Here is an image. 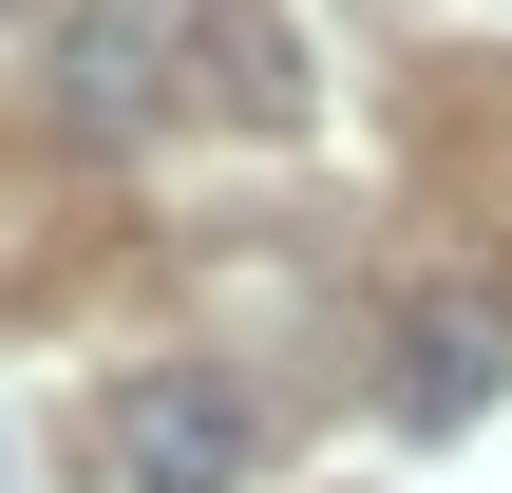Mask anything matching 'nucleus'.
<instances>
[{"label":"nucleus","mask_w":512,"mask_h":493,"mask_svg":"<svg viewBox=\"0 0 512 493\" xmlns=\"http://www.w3.org/2000/svg\"><path fill=\"white\" fill-rule=\"evenodd\" d=\"M0 19H19V0H0Z\"/></svg>","instance_id":"obj_5"},{"label":"nucleus","mask_w":512,"mask_h":493,"mask_svg":"<svg viewBox=\"0 0 512 493\" xmlns=\"http://www.w3.org/2000/svg\"><path fill=\"white\" fill-rule=\"evenodd\" d=\"M190 57H209V95H228L247 133L304 114V38H285V0H190Z\"/></svg>","instance_id":"obj_4"},{"label":"nucleus","mask_w":512,"mask_h":493,"mask_svg":"<svg viewBox=\"0 0 512 493\" xmlns=\"http://www.w3.org/2000/svg\"><path fill=\"white\" fill-rule=\"evenodd\" d=\"M494 380H512L494 285H418V304H399V342H380V399H399V437H456V418H494Z\"/></svg>","instance_id":"obj_3"},{"label":"nucleus","mask_w":512,"mask_h":493,"mask_svg":"<svg viewBox=\"0 0 512 493\" xmlns=\"http://www.w3.org/2000/svg\"><path fill=\"white\" fill-rule=\"evenodd\" d=\"M247 456H266V399L209 380V361H152L114 399V475L133 493H247Z\"/></svg>","instance_id":"obj_1"},{"label":"nucleus","mask_w":512,"mask_h":493,"mask_svg":"<svg viewBox=\"0 0 512 493\" xmlns=\"http://www.w3.org/2000/svg\"><path fill=\"white\" fill-rule=\"evenodd\" d=\"M38 76H57V133H76V152H133V133L171 114V0H76Z\"/></svg>","instance_id":"obj_2"}]
</instances>
